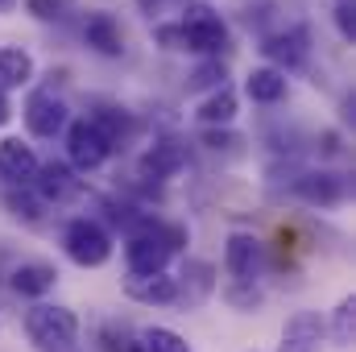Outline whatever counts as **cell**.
I'll return each mask as SVG.
<instances>
[{"label": "cell", "instance_id": "obj_1", "mask_svg": "<svg viewBox=\"0 0 356 352\" xmlns=\"http://www.w3.org/2000/svg\"><path fill=\"white\" fill-rule=\"evenodd\" d=\"M25 332H29L33 349L42 352H75V344H79V319L71 307H50V303L29 307Z\"/></svg>", "mask_w": 356, "mask_h": 352}, {"label": "cell", "instance_id": "obj_2", "mask_svg": "<svg viewBox=\"0 0 356 352\" xmlns=\"http://www.w3.org/2000/svg\"><path fill=\"white\" fill-rule=\"evenodd\" d=\"M182 29V50L186 54H203V58H220V50L228 46V29L220 21V13L211 4H191L186 17L178 21Z\"/></svg>", "mask_w": 356, "mask_h": 352}, {"label": "cell", "instance_id": "obj_3", "mask_svg": "<svg viewBox=\"0 0 356 352\" xmlns=\"http://www.w3.org/2000/svg\"><path fill=\"white\" fill-rule=\"evenodd\" d=\"M63 249H67V257L75 265L95 269V265H104L112 257V237H108V228L95 224L91 216H75V220L67 224V232H63Z\"/></svg>", "mask_w": 356, "mask_h": 352}, {"label": "cell", "instance_id": "obj_4", "mask_svg": "<svg viewBox=\"0 0 356 352\" xmlns=\"http://www.w3.org/2000/svg\"><path fill=\"white\" fill-rule=\"evenodd\" d=\"M158 224H162V220H149L141 232H133V237L124 241V262H129V273H162L166 262L175 257V253L166 249V241H162Z\"/></svg>", "mask_w": 356, "mask_h": 352}, {"label": "cell", "instance_id": "obj_5", "mask_svg": "<svg viewBox=\"0 0 356 352\" xmlns=\"http://www.w3.org/2000/svg\"><path fill=\"white\" fill-rule=\"evenodd\" d=\"M67 158H71L75 170L88 175V170H99L112 158V145L91 120H75V125H67Z\"/></svg>", "mask_w": 356, "mask_h": 352}, {"label": "cell", "instance_id": "obj_6", "mask_svg": "<svg viewBox=\"0 0 356 352\" xmlns=\"http://www.w3.org/2000/svg\"><path fill=\"white\" fill-rule=\"evenodd\" d=\"M67 125H71V108H67L54 91H33V95L25 99V129H29L33 137L50 141V137L67 133Z\"/></svg>", "mask_w": 356, "mask_h": 352}, {"label": "cell", "instance_id": "obj_7", "mask_svg": "<svg viewBox=\"0 0 356 352\" xmlns=\"http://www.w3.org/2000/svg\"><path fill=\"white\" fill-rule=\"evenodd\" d=\"M294 195L311 207H340L348 199V178L336 170H311V175L294 178Z\"/></svg>", "mask_w": 356, "mask_h": 352}, {"label": "cell", "instance_id": "obj_8", "mask_svg": "<svg viewBox=\"0 0 356 352\" xmlns=\"http://www.w3.org/2000/svg\"><path fill=\"white\" fill-rule=\"evenodd\" d=\"M38 154H33V145H25L21 137H4L0 141V178L17 191V186H33V178H38Z\"/></svg>", "mask_w": 356, "mask_h": 352}, {"label": "cell", "instance_id": "obj_9", "mask_svg": "<svg viewBox=\"0 0 356 352\" xmlns=\"http://www.w3.org/2000/svg\"><path fill=\"white\" fill-rule=\"evenodd\" d=\"M124 294L133 303H145V307H175L178 303V286L166 269L162 273H129L124 278Z\"/></svg>", "mask_w": 356, "mask_h": 352}, {"label": "cell", "instance_id": "obj_10", "mask_svg": "<svg viewBox=\"0 0 356 352\" xmlns=\"http://www.w3.org/2000/svg\"><path fill=\"white\" fill-rule=\"evenodd\" d=\"M175 286H178V307L207 303L211 290H216V265L203 262V257H191V262L182 265V273L175 278Z\"/></svg>", "mask_w": 356, "mask_h": 352}, {"label": "cell", "instance_id": "obj_11", "mask_svg": "<svg viewBox=\"0 0 356 352\" xmlns=\"http://www.w3.org/2000/svg\"><path fill=\"white\" fill-rule=\"evenodd\" d=\"M257 265H261V241L253 232H232L228 237V249H224V269L232 282H253L257 278Z\"/></svg>", "mask_w": 356, "mask_h": 352}, {"label": "cell", "instance_id": "obj_12", "mask_svg": "<svg viewBox=\"0 0 356 352\" xmlns=\"http://www.w3.org/2000/svg\"><path fill=\"white\" fill-rule=\"evenodd\" d=\"M319 340H323V319L319 311H294L282 328V344L277 352H319Z\"/></svg>", "mask_w": 356, "mask_h": 352}, {"label": "cell", "instance_id": "obj_13", "mask_svg": "<svg viewBox=\"0 0 356 352\" xmlns=\"http://www.w3.org/2000/svg\"><path fill=\"white\" fill-rule=\"evenodd\" d=\"M261 54L273 63V71H282V75L294 71V67H302V58H307V29L269 33L266 42H261Z\"/></svg>", "mask_w": 356, "mask_h": 352}, {"label": "cell", "instance_id": "obj_14", "mask_svg": "<svg viewBox=\"0 0 356 352\" xmlns=\"http://www.w3.org/2000/svg\"><path fill=\"white\" fill-rule=\"evenodd\" d=\"M83 42L104 58H120L124 54V29H120V21L112 13H91L83 21Z\"/></svg>", "mask_w": 356, "mask_h": 352}, {"label": "cell", "instance_id": "obj_15", "mask_svg": "<svg viewBox=\"0 0 356 352\" xmlns=\"http://www.w3.org/2000/svg\"><path fill=\"white\" fill-rule=\"evenodd\" d=\"M141 175L154 178V182H166L170 175H178L182 166H186V145L175 141V137H166V141H158V145H149L145 154H141Z\"/></svg>", "mask_w": 356, "mask_h": 352}, {"label": "cell", "instance_id": "obj_16", "mask_svg": "<svg viewBox=\"0 0 356 352\" xmlns=\"http://www.w3.org/2000/svg\"><path fill=\"white\" fill-rule=\"evenodd\" d=\"M58 282V269L50 262H21L8 273V286L21 294V298H46Z\"/></svg>", "mask_w": 356, "mask_h": 352}, {"label": "cell", "instance_id": "obj_17", "mask_svg": "<svg viewBox=\"0 0 356 352\" xmlns=\"http://www.w3.org/2000/svg\"><path fill=\"white\" fill-rule=\"evenodd\" d=\"M33 186H38V199L42 203H63V199L79 195V178L71 175V166H63V162H42Z\"/></svg>", "mask_w": 356, "mask_h": 352}, {"label": "cell", "instance_id": "obj_18", "mask_svg": "<svg viewBox=\"0 0 356 352\" xmlns=\"http://www.w3.org/2000/svg\"><path fill=\"white\" fill-rule=\"evenodd\" d=\"M33 54L21 50V46H0V91H13V88H25L33 83Z\"/></svg>", "mask_w": 356, "mask_h": 352}, {"label": "cell", "instance_id": "obj_19", "mask_svg": "<svg viewBox=\"0 0 356 352\" xmlns=\"http://www.w3.org/2000/svg\"><path fill=\"white\" fill-rule=\"evenodd\" d=\"M236 104H241V99H236V91L224 83V88H216L211 95H203V99H199L195 116H199V125H203V129H220V125H232Z\"/></svg>", "mask_w": 356, "mask_h": 352}, {"label": "cell", "instance_id": "obj_20", "mask_svg": "<svg viewBox=\"0 0 356 352\" xmlns=\"http://www.w3.org/2000/svg\"><path fill=\"white\" fill-rule=\"evenodd\" d=\"M286 75L282 71H273V67H257V71H249V79H245V95L253 99V104H277V99H286Z\"/></svg>", "mask_w": 356, "mask_h": 352}, {"label": "cell", "instance_id": "obj_21", "mask_svg": "<svg viewBox=\"0 0 356 352\" xmlns=\"http://www.w3.org/2000/svg\"><path fill=\"white\" fill-rule=\"evenodd\" d=\"M353 336H356V294H344L332 311V340H336V349H353Z\"/></svg>", "mask_w": 356, "mask_h": 352}, {"label": "cell", "instance_id": "obj_22", "mask_svg": "<svg viewBox=\"0 0 356 352\" xmlns=\"http://www.w3.org/2000/svg\"><path fill=\"white\" fill-rule=\"evenodd\" d=\"M137 336H141V349L145 352H191V344L178 332H170V328H145Z\"/></svg>", "mask_w": 356, "mask_h": 352}, {"label": "cell", "instance_id": "obj_23", "mask_svg": "<svg viewBox=\"0 0 356 352\" xmlns=\"http://www.w3.org/2000/svg\"><path fill=\"white\" fill-rule=\"evenodd\" d=\"M4 203H8V211L17 216V220H25V224H38L42 220V199H33V195H17V191H8L4 195Z\"/></svg>", "mask_w": 356, "mask_h": 352}, {"label": "cell", "instance_id": "obj_24", "mask_svg": "<svg viewBox=\"0 0 356 352\" xmlns=\"http://www.w3.org/2000/svg\"><path fill=\"white\" fill-rule=\"evenodd\" d=\"M25 8L38 21H67L75 13V0H25Z\"/></svg>", "mask_w": 356, "mask_h": 352}, {"label": "cell", "instance_id": "obj_25", "mask_svg": "<svg viewBox=\"0 0 356 352\" xmlns=\"http://www.w3.org/2000/svg\"><path fill=\"white\" fill-rule=\"evenodd\" d=\"M186 83H191L195 91H203V88H207V91L224 88V63H220V58H207L203 67H195V75H191Z\"/></svg>", "mask_w": 356, "mask_h": 352}, {"label": "cell", "instance_id": "obj_26", "mask_svg": "<svg viewBox=\"0 0 356 352\" xmlns=\"http://www.w3.org/2000/svg\"><path fill=\"white\" fill-rule=\"evenodd\" d=\"M228 303L241 307V311H253V307H261V290H253V282H232Z\"/></svg>", "mask_w": 356, "mask_h": 352}, {"label": "cell", "instance_id": "obj_27", "mask_svg": "<svg viewBox=\"0 0 356 352\" xmlns=\"http://www.w3.org/2000/svg\"><path fill=\"white\" fill-rule=\"evenodd\" d=\"M336 29L348 42H356V4L353 0H336Z\"/></svg>", "mask_w": 356, "mask_h": 352}, {"label": "cell", "instance_id": "obj_28", "mask_svg": "<svg viewBox=\"0 0 356 352\" xmlns=\"http://www.w3.org/2000/svg\"><path fill=\"white\" fill-rule=\"evenodd\" d=\"M99 344H104V352H129V344H133V336H129L124 328L108 323V328L99 332Z\"/></svg>", "mask_w": 356, "mask_h": 352}, {"label": "cell", "instance_id": "obj_29", "mask_svg": "<svg viewBox=\"0 0 356 352\" xmlns=\"http://www.w3.org/2000/svg\"><path fill=\"white\" fill-rule=\"evenodd\" d=\"M154 42H158V46H166V50H182V29H178V21L158 25V29H154Z\"/></svg>", "mask_w": 356, "mask_h": 352}, {"label": "cell", "instance_id": "obj_30", "mask_svg": "<svg viewBox=\"0 0 356 352\" xmlns=\"http://www.w3.org/2000/svg\"><path fill=\"white\" fill-rule=\"evenodd\" d=\"M203 145H211V150H232L236 137H232V133H220V129H207V133H203Z\"/></svg>", "mask_w": 356, "mask_h": 352}, {"label": "cell", "instance_id": "obj_31", "mask_svg": "<svg viewBox=\"0 0 356 352\" xmlns=\"http://www.w3.org/2000/svg\"><path fill=\"white\" fill-rule=\"evenodd\" d=\"M332 154H340V133L336 129L323 133V158H332Z\"/></svg>", "mask_w": 356, "mask_h": 352}, {"label": "cell", "instance_id": "obj_32", "mask_svg": "<svg viewBox=\"0 0 356 352\" xmlns=\"http://www.w3.org/2000/svg\"><path fill=\"white\" fill-rule=\"evenodd\" d=\"M8 116H13V108H8V99H4V91H0V125H8Z\"/></svg>", "mask_w": 356, "mask_h": 352}, {"label": "cell", "instance_id": "obj_33", "mask_svg": "<svg viewBox=\"0 0 356 352\" xmlns=\"http://www.w3.org/2000/svg\"><path fill=\"white\" fill-rule=\"evenodd\" d=\"M137 4H141V8H154V4H158V0H137Z\"/></svg>", "mask_w": 356, "mask_h": 352}, {"label": "cell", "instance_id": "obj_34", "mask_svg": "<svg viewBox=\"0 0 356 352\" xmlns=\"http://www.w3.org/2000/svg\"><path fill=\"white\" fill-rule=\"evenodd\" d=\"M0 4H4V0H0Z\"/></svg>", "mask_w": 356, "mask_h": 352}]
</instances>
